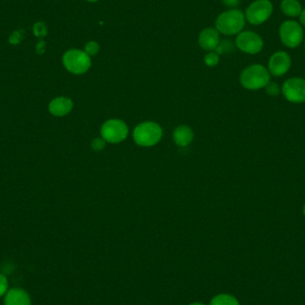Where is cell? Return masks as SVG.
I'll use <instances>...</instances> for the list:
<instances>
[{
  "label": "cell",
  "instance_id": "cell-27",
  "mask_svg": "<svg viewBox=\"0 0 305 305\" xmlns=\"http://www.w3.org/2000/svg\"><path fill=\"white\" fill-rule=\"evenodd\" d=\"M299 18H300V22L301 24L305 26V8L301 10V15H299Z\"/></svg>",
  "mask_w": 305,
  "mask_h": 305
},
{
  "label": "cell",
  "instance_id": "cell-3",
  "mask_svg": "<svg viewBox=\"0 0 305 305\" xmlns=\"http://www.w3.org/2000/svg\"><path fill=\"white\" fill-rule=\"evenodd\" d=\"M163 131L158 124L151 121L143 123L136 127L133 138L138 145L152 146L160 141Z\"/></svg>",
  "mask_w": 305,
  "mask_h": 305
},
{
  "label": "cell",
  "instance_id": "cell-29",
  "mask_svg": "<svg viewBox=\"0 0 305 305\" xmlns=\"http://www.w3.org/2000/svg\"><path fill=\"white\" fill-rule=\"evenodd\" d=\"M87 1H89V2H96V1H98V0H87Z\"/></svg>",
  "mask_w": 305,
  "mask_h": 305
},
{
  "label": "cell",
  "instance_id": "cell-16",
  "mask_svg": "<svg viewBox=\"0 0 305 305\" xmlns=\"http://www.w3.org/2000/svg\"><path fill=\"white\" fill-rule=\"evenodd\" d=\"M211 305H239L236 298L229 294H219L211 301Z\"/></svg>",
  "mask_w": 305,
  "mask_h": 305
},
{
  "label": "cell",
  "instance_id": "cell-1",
  "mask_svg": "<svg viewBox=\"0 0 305 305\" xmlns=\"http://www.w3.org/2000/svg\"><path fill=\"white\" fill-rule=\"evenodd\" d=\"M240 81L243 87L250 90H257L266 87L270 81V73L261 65H253L243 71Z\"/></svg>",
  "mask_w": 305,
  "mask_h": 305
},
{
  "label": "cell",
  "instance_id": "cell-11",
  "mask_svg": "<svg viewBox=\"0 0 305 305\" xmlns=\"http://www.w3.org/2000/svg\"><path fill=\"white\" fill-rule=\"evenodd\" d=\"M219 44L220 36L217 29L207 28L200 33L199 45L203 49L215 50L218 47Z\"/></svg>",
  "mask_w": 305,
  "mask_h": 305
},
{
  "label": "cell",
  "instance_id": "cell-15",
  "mask_svg": "<svg viewBox=\"0 0 305 305\" xmlns=\"http://www.w3.org/2000/svg\"><path fill=\"white\" fill-rule=\"evenodd\" d=\"M280 8L284 15L289 17H297L302 10L301 3L298 0H282Z\"/></svg>",
  "mask_w": 305,
  "mask_h": 305
},
{
  "label": "cell",
  "instance_id": "cell-13",
  "mask_svg": "<svg viewBox=\"0 0 305 305\" xmlns=\"http://www.w3.org/2000/svg\"><path fill=\"white\" fill-rule=\"evenodd\" d=\"M5 305H32L29 294L20 288L8 291L5 297Z\"/></svg>",
  "mask_w": 305,
  "mask_h": 305
},
{
  "label": "cell",
  "instance_id": "cell-23",
  "mask_svg": "<svg viewBox=\"0 0 305 305\" xmlns=\"http://www.w3.org/2000/svg\"><path fill=\"white\" fill-rule=\"evenodd\" d=\"M8 281L7 278L4 275L0 274V297L6 294V292L8 290Z\"/></svg>",
  "mask_w": 305,
  "mask_h": 305
},
{
  "label": "cell",
  "instance_id": "cell-14",
  "mask_svg": "<svg viewBox=\"0 0 305 305\" xmlns=\"http://www.w3.org/2000/svg\"><path fill=\"white\" fill-rule=\"evenodd\" d=\"M194 138L192 130L188 126L182 125L177 128L173 133V139L175 143L180 146L189 145Z\"/></svg>",
  "mask_w": 305,
  "mask_h": 305
},
{
  "label": "cell",
  "instance_id": "cell-9",
  "mask_svg": "<svg viewBox=\"0 0 305 305\" xmlns=\"http://www.w3.org/2000/svg\"><path fill=\"white\" fill-rule=\"evenodd\" d=\"M282 93L291 103H303L305 102V80L301 78L288 79L282 86Z\"/></svg>",
  "mask_w": 305,
  "mask_h": 305
},
{
  "label": "cell",
  "instance_id": "cell-26",
  "mask_svg": "<svg viewBox=\"0 0 305 305\" xmlns=\"http://www.w3.org/2000/svg\"><path fill=\"white\" fill-rule=\"evenodd\" d=\"M222 2L229 8H235L239 4L240 0H222Z\"/></svg>",
  "mask_w": 305,
  "mask_h": 305
},
{
  "label": "cell",
  "instance_id": "cell-12",
  "mask_svg": "<svg viewBox=\"0 0 305 305\" xmlns=\"http://www.w3.org/2000/svg\"><path fill=\"white\" fill-rule=\"evenodd\" d=\"M73 101L67 98H56L49 104V112L56 117L65 116L73 109Z\"/></svg>",
  "mask_w": 305,
  "mask_h": 305
},
{
  "label": "cell",
  "instance_id": "cell-19",
  "mask_svg": "<svg viewBox=\"0 0 305 305\" xmlns=\"http://www.w3.org/2000/svg\"><path fill=\"white\" fill-rule=\"evenodd\" d=\"M265 87L266 92H267V94L269 95V96H271V97H277V96H279V94H280V87H279V85L275 83V82L269 81V83L266 85Z\"/></svg>",
  "mask_w": 305,
  "mask_h": 305
},
{
  "label": "cell",
  "instance_id": "cell-30",
  "mask_svg": "<svg viewBox=\"0 0 305 305\" xmlns=\"http://www.w3.org/2000/svg\"><path fill=\"white\" fill-rule=\"evenodd\" d=\"M303 215H304V216H305V205H304V207H303Z\"/></svg>",
  "mask_w": 305,
  "mask_h": 305
},
{
  "label": "cell",
  "instance_id": "cell-6",
  "mask_svg": "<svg viewBox=\"0 0 305 305\" xmlns=\"http://www.w3.org/2000/svg\"><path fill=\"white\" fill-rule=\"evenodd\" d=\"M273 5L269 0H255L247 8L246 18L253 25H260L272 15Z\"/></svg>",
  "mask_w": 305,
  "mask_h": 305
},
{
  "label": "cell",
  "instance_id": "cell-5",
  "mask_svg": "<svg viewBox=\"0 0 305 305\" xmlns=\"http://www.w3.org/2000/svg\"><path fill=\"white\" fill-rule=\"evenodd\" d=\"M281 42L289 48H295L301 45L303 40V29L301 24L294 20H287L280 28Z\"/></svg>",
  "mask_w": 305,
  "mask_h": 305
},
{
  "label": "cell",
  "instance_id": "cell-25",
  "mask_svg": "<svg viewBox=\"0 0 305 305\" xmlns=\"http://www.w3.org/2000/svg\"><path fill=\"white\" fill-rule=\"evenodd\" d=\"M36 50L38 54H40V55L43 54L45 50H46V43H45V41L41 40V41L39 42V44L37 45Z\"/></svg>",
  "mask_w": 305,
  "mask_h": 305
},
{
  "label": "cell",
  "instance_id": "cell-28",
  "mask_svg": "<svg viewBox=\"0 0 305 305\" xmlns=\"http://www.w3.org/2000/svg\"><path fill=\"white\" fill-rule=\"evenodd\" d=\"M189 305H204V304H203V303H200V302H195V303H192V304H189Z\"/></svg>",
  "mask_w": 305,
  "mask_h": 305
},
{
  "label": "cell",
  "instance_id": "cell-18",
  "mask_svg": "<svg viewBox=\"0 0 305 305\" xmlns=\"http://www.w3.org/2000/svg\"><path fill=\"white\" fill-rule=\"evenodd\" d=\"M233 49V45L229 40H224L222 43L219 44L218 47L216 48L218 54H224L228 53Z\"/></svg>",
  "mask_w": 305,
  "mask_h": 305
},
{
  "label": "cell",
  "instance_id": "cell-24",
  "mask_svg": "<svg viewBox=\"0 0 305 305\" xmlns=\"http://www.w3.org/2000/svg\"><path fill=\"white\" fill-rule=\"evenodd\" d=\"M22 39V33L20 32H15L12 34L11 36L9 37V42L13 45H16L21 42Z\"/></svg>",
  "mask_w": 305,
  "mask_h": 305
},
{
  "label": "cell",
  "instance_id": "cell-22",
  "mask_svg": "<svg viewBox=\"0 0 305 305\" xmlns=\"http://www.w3.org/2000/svg\"><path fill=\"white\" fill-rule=\"evenodd\" d=\"M204 62L210 67L217 66L219 63V55L217 53H210L208 55H205L204 57Z\"/></svg>",
  "mask_w": 305,
  "mask_h": 305
},
{
  "label": "cell",
  "instance_id": "cell-2",
  "mask_svg": "<svg viewBox=\"0 0 305 305\" xmlns=\"http://www.w3.org/2000/svg\"><path fill=\"white\" fill-rule=\"evenodd\" d=\"M246 16L238 9L224 12L216 20V29L225 35H235L243 29Z\"/></svg>",
  "mask_w": 305,
  "mask_h": 305
},
{
  "label": "cell",
  "instance_id": "cell-31",
  "mask_svg": "<svg viewBox=\"0 0 305 305\" xmlns=\"http://www.w3.org/2000/svg\"><path fill=\"white\" fill-rule=\"evenodd\" d=\"M304 47H305V41H304Z\"/></svg>",
  "mask_w": 305,
  "mask_h": 305
},
{
  "label": "cell",
  "instance_id": "cell-17",
  "mask_svg": "<svg viewBox=\"0 0 305 305\" xmlns=\"http://www.w3.org/2000/svg\"><path fill=\"white\" fill-rule=\"evenodd\" d=\"M33 33L35 34V36L39 37V38L47 36V29L45 23L41 22L35 23L33 26Z\"/></svg>",
  "mask_w": 305,
  "mask_h": 305
},
{
  "label": "cell",
  "instance_id": "cell-20",
  "mask_svg": "<svg viewBox=\"0 0 305 305\" xmlns=\"http://www.w3.org/2000/svg\"><path fill=\"white\" fill-rule=\"evenodd\" d=\"M99 51V45L95 41H89L87 42L86 47H85V52L87 53V55H97Z\"/></svg>",
  "mask_w": 305,
  "mask_h": 305
},
{
  "label": "cell",
  "instance_id": "cell-8",
  "mask_svg": "<svg viewBox=\"0 0 305 305\" xmlns=\"http://www.w3.org/2000/svg\"><path fill=\"white\" fill-rule=\"evenodd\" d=\"M236 47L247 54H258L263 48V40L261 36L254 32L240 33L236 40Z\"/></svg>",
  "mask_w": 305,
  "mask_h": 305
},
{
  "label": "cell",
  "instance_id": "cell-21",
  "mask_svg": "<svg viewBox=\"0 0 305 305\" xmlns=\"http://www.w3.org/2000/svg\"><path fill=\"white\" fill-rule=\"evenodd\" d=\"M105 146H106V140L103 138H94L91 142V147L96 152L101 151L102 149L105 148Z\"/></svg>",
  "mask_w": 305,
  "mask_h": 305
},
{
  "label": "cell",
  "instance_id": "cell-7",
  "mask_svg": "<svg viewBox=\"0 0 305 305\" xmlns=\"http://www.w3.org/2000/svg\"><path fill=\"white\" fill-rule=\"evenodd\" d=\"M129 130L123 120H107L101 128L102 138L110 143H119L127 138Z\"/></svg>",
  "mask_w": 305,
  "mask_h": 305
},
{
  "label": "cell",
  "instance_id": "cell-4",
  "mask_svg": "<svg viewBox=\"0 0 305 305\" xmlns=\"http://www.w3.org/2000/svg\"><path fill=\"white\" fill-rule=\"evenodd\" d=\"M63 64L70 73L82 74L90 68L91 60L86 52L79 49H71L63 56Z\"/></svg>",
  "mask_w": 305,
  "mask_h": 305
},
{
  "label": "cell",
  "instance_id": "cell-10",
  "mask_svg": "<svg viewBox=\"0 0 305 305\" xmlns=\"http://www.w3.org/2000/svg\"><path fill=\"white\" fill-rule=\"evenodd\" d=\"M292 64L290 55L285 51L274 53L268 63V71L273 76H283L289 71Z\"/></svg>",
  "mask_w": 305,
  "mask_h": 305
}]
</instances>
